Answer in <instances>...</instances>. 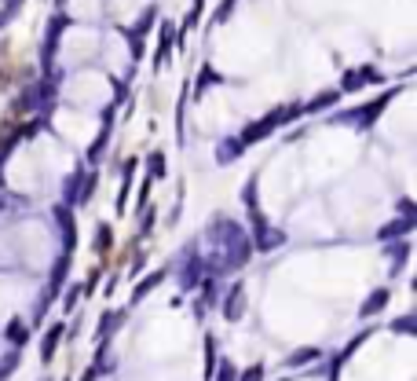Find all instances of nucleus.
Returning <instances> with one entry per match:
<instances>
[{
    "label": "nucleus",
    "instance_id": "obj_1",
    "mask_svg": "<svg viewBox=\"0 0 417 381\" xmlns=\"http://www.w3.org/2000/svg\"><path fill=\"white\" fill-rule=\"evenodd\" d=\"M205 242H209V253L201 257L205 264V275H227V271H238L253 260V242L249 235L242 231V224H234L227 217H216L212 224L205 228Z\"/></svg>",
    "mask_w": 417,
    "mask_h": 381
},
{
    "label": "nucleus",
    "instance_id": "obj_2",
    "mask_svg": "<svg viewBox=\"0 0 417 381\" xmlns=\"http://www.w3.org/2000/svg\"><path fill=\"white\" fill-rule=\"evenodd\" d=\"M395 95H399V88H388V92H384V95H377V99H373V103H366V107H362V110L340 114V121H351V125H359V129H370V125H373V121L381 118V110L388 107V103L395 99Z\"/></svg>",
    "mask_w": 417,
    "mask_h": 381
},
{
    "label": "nucleus",
    "instance_id": "obj_3",
    "mask_svg": "<svg viewBox=\"0 0 417 381\" xmlns=\"http://www.w3.org/2000/svg\"><path fill=\"white\" fill-rule=\"evenodd\" d=\"M184 253V260H179V286L184 290H194V286L201 282V275H205V264H201V253H198V242H190Z\"/></svg>",
    "mask_w": 417,
    "mask_h": 381
},
{
    "label": "nucleus",
    "instance_id": "obj_4",
    "mask_svg": "<svg viewBox=\"0 0 417 381\" xmlns=\"http://www.w3.org/2000/svg\"><path fill=\"white\" fill-rule=\"evenodd\" d=\"M278 125H286V110H271V114H264L260 121H253V125H245L242 129V136L238 140L245 143V147H253V143H260L264 136H271Z\"/></svg>",
    "mask_w": 417,
    "mask_h": 381
},
{
    "label": "nucleus",
    "instance_id": "obj_5",
    "mask_svg": "<svg viewBox=\"0 0 417 381\" xmlns=\"http://www.w3.org/2000/svg\"><path fill=\"white\" fill-rule=\"evenodd\" d=\"M55 224L62 235V253H73V246H77V224H73V213L66 206H55Z\"/></svg>",
    "mask_w": 417,
    "mask_h": 381
},
{
    "label": "nucleus",
    "instance_id": "obj_6",
    "mask_svg": "<svg viewBox=\"0 0 417 381\" xmlns=\"http://www.w3.org/2000/svg\"><path fill=\"white\" fill-rule=\"evenodd\" d=\"M70 26V19L66 15H55L48 23V37H45V70H51V59H55V48H59V37H62V29Z\"/></svg>",
    "mask_w": 417,
    "mask_h": 381
},
{
    "label": "nucleus",
    "instance_id": "obj_7",
    "mask_svg": "<svg viewBox=\"0 0 417 381\" xmlns=\"http://www.w3.org/2000/svg\"><path fill=\"white\" fill-rule=\"evenodd\" d=\"M242 312H245V286L234 282L231 293H227V301H223V319H227V323H238Z\"/></svg>",
    "mask_w": 417,
    "mask_h": 381
},
{
    "label": "nucleus",
    "instance_id": "obj_8",
    "mask_svg": "<svg viewBox=\"0 0 417 381\" xmlns=\"http://www.w3.org/2000/svg\"><path fill=\"white\" fill-rule=\"evenodd\" d=\"M286 242V235L278 228H271V224H264V228H256V242H253V253H271V249H278Z\"/></svg>",
    "mask_w": 417,
    "mask_h": 381
},
{
    "label": "nucleus",
    "instance_id": "obj_9",
    "mask_svg": "<svg viewBox=\"0 0 417 381\" xmlns=\"http://www.w3.org/2000/svg\"><path fill=\"white\" fill-rule=\"evenodd\" d=\"M70 275V253H59V260L51 264V279H48V297H59V290L66 286Z\"/></svg>",
    "mask_w": 417,
    "mask_h": 381
},
{
    "label": "nucleus",
    "instance_id": "obj_10",
    "mask_svg": "<svg viewBox=\"0 0 417 381\" xmlns=\"http://www.w3.org/2000/svg\"><path fill=\"white\" fill-rule=\"evenodd\" d=\"M388 301H392V290H388V286H377V290H373L370 297L362 301L359 315H362V319H373V315H377L381 308H388Z\"/></svg>",
    "mask_w": 417,
    "mask_h": 381
},
{
    "label": "nucleus",
    "instance_id": "obj_11",
    "mask_svg": "<svg viewBox=\"0 0 417 381\" xmlns=\"http://www.w3.org/2000/svg\"><path fill=\"white\" fill-rule=\"evenodd\" d=\"M414 228H417V213H403L399 220H392L388 228H381L377 235H381V242H392V238H399V235H410Z\"/></svg>",
    "mask_w": 417,
    "mask_h": 381
},
{
    "label": "nucleus",
    "instance_id": "obj_12",
    "mask_svg": "<svg viewBox=\"0 0 417 381\" xmlns=\"http://www.w3.org/2000/svg\"><path fill=\"white\" fill-rule=\"evenodd\" d=\"M366 81H381V77H377V70H373V66L348 70V73H344V81H340V92H355V88H362Z\"/></svg>",
    "mask_w": 417,
    "mask_h": 381
},
{
    "label": "nucleus",
    "instance_id": "obj_13",
    "mask_svg": "<svg viewBox=\"0 0 417 381\" xmlns=\"http://www.w3.org/2000/svg\"><path fill=\"white\" fill-rule=\"evenodd\" d=\"M110 118H114V110H106V114H103V132L95 136V143L88 147V162H92V165L99 162L103 151H106V143H110Z\"/></svg>",
    "mask_w": 417,
    "mask_h": 381
},
{
    "label": "nucleus",
    "instance_id": "obj_14",
    "mask_svg": "<svg viewBox=\"0 0 417 381\" xmlns=\"http://www.w3.org/2000/svg\"><path fill=\"white\" fill-rule=\"evenodd\" d=\"M340 103V88H329V92H318L312 103H304V114H323L329 107H337Z\"/></svg>",
    "mask_w": 417,
    "mask_h": 381
},
{
    "label": "nucleus",
    "instance_id": "obj_15",
    "mask_svg": "<svg viewBox=\"0 0 417 381\" xmlns=\"http://www.w3.org/2000/svg\"><path fill=\"white\" fill-rule=\"evenodd\" d=\"M238 154H245V143L238 140V136H231V140H223V143H220V151H216V162H220V165H231V162H234V158H238Z\"/></svg>",
    "mask_w": 417,
    "mask_h": 381
},
{
    "label": "nucleus",
    "instance_id": "obj_16",
    "mask_svg": "<svg viewBox=\"0 0 417 381\" xmlns=\"http://www.w3.org/2000/svg\"><path fill=\"white\" fill-rule=\"evenodd\" d=\"M59 341H62V323L51 326V330L45 334V341H40V359H45V363H51V356H55Z\"/></svg>",
    "mask_w": 417,
    "mask_h": 381
},
{
    "label": "nucleus",
    "instance_id": "obj_17",
    "mask_svg": "<svg viewBox=\"0 0 417 381\" xmlns=\"http://www.w3.org/2000/svg\"><path fill=\"white\" fill-rule=\"evenodd\" d=\"M162 279H165V271H151V275H147V279H143V282H139L136 290H132V304H139V301H143L147 293H151V290H154V286L162 282Z\"/></svg>",
    "mask_w": 417,
    "mask_h": 381
},
{
    "label": "nucleus",
    "instance_id": "obj_18",
    "mask_svg": "<svg viewBox=\"0 0 417 381\" xmlns=\"http://www.w3.org/2000/svg\"><path fill=\"white\" fill-rule=\"evenodd\" d=\"M4 337H8V341H12L15 348H23V345L29 341V330H26V323L12 319V323H8V330H4Z\"/></svg>",
    "mask_w": 417,
    "mask_h": 381
},
{
    "label": "nucleus",
    "instance_id": "obj_19",
    "mask_svg": "<svg viewBox=\"0 0 417 381\" xmlns=\"http://www.w3.org/2000/svg\"><path fill=\"white\" fill-rule=\"evenodd\" d=\"M168 51H173V26L165 23V29H162V48H157V56H154V66H165Z\"/></svg>",
    "mask_w": 417,
    "mask_h": 381
},
{
    "label": "nucleus",
    "instance_id": "obj_20",
    "mask_svg": "<svg viewBox=\"0 0 417 381\" xmlns=\"http://www.w3.org/2000/svg\"><path fill=\"white\" fill-rule=\"evenodd\" d=\"M223 77H220V73L216 70H212L209 66V62H205V66H201V73H198V84H194V95H201V92H205L209 88V84H220Z\"/></svg>",
    "mask_w": 417,
    "mask_h": 381
},
{
    "label": "nucleus",
    "instance_id": "obj_21",
    "mask_svg": "<svg viewBox=\"0 0 417 381\" xmlns=\"http://www.w3.org/2000/svg\"><path fill=\"white\" fill-rule=\"evenodd\" d=\"M81 169H77V173H70V180H66V184H62V202H77V190H81Z\"/></svg>",
    "mask_w": 417,
    "mask_h": 381
},
{
    "label": "nucleus",
    "instance_id": "obj_22",
    "mask_svg": "<svg viewBox=\"0 0 417 381\" xmlns=\"http://www.w3.org/2000/svg\"><path fill=\"white\" fill-rule=\"evenodd\" d=\"M216 363H220V352H216V337H205V381L212 378V370H216Z\"/></svg>",
    "mask_w": 417,
    "mask_h": 381
},
{
    "label": "nucleus",
    "instance_id": "obj_23",
    "mask_svg": "<svg viewBox=\"0 0 417 381\" xmlns=\"http://www.w3.org/2000/svg\"><path fill=\"white\" fill-rule=\"evenodd\" d=\"M132 176H136V162H125V184H121V195H117V213H125V202H128V187H132Z\"/></svg>",
    "mask_w": 417,
    "mask_h": 381
},
{
    "label": "nucleus",
    "instance_id": "obj_24",
    "mask_svg": "<svg viewBox=\"0 0 417 381\" xmlns=\"http://www.w3.org/2000/svg\"><path fill=\"white\" fill-rule=\"evenodd\" d=\"M121 323H125V312H110V315H103V323H99V337L106 341V337H110Z\"/></svg>",
    "mask_w": 417,
    "mask_h": 381
},
{
    "label": "nucleus",
    "instance_id": "obj_25",
    "mask_svg": "<svg viewBox=\"0 0 417 381\" xmlns=\"http://www.w3.org/2000/svg\"><path fill=\"white\" fill-rule=\"evenodd\" d=\"M384 253H392V271H399L403 264H406V253H410V246H406V242H395V246H388Z\"/></svg>",
    "mask_w": 417,
    "mask_h": 381
},
{
    "label": "nucleus",
    "instance_id": "obj_26",
    "mask_svg": "<svg viewBox=\"0 0 417 381\" xmlns=\"http://www.w3.org/2000/svg\"><path fill=\"white\" fill-rule=\"evenodd\" d=\"M154 19H157V12H154V8H147V12L139 15V23H136V29H132V34H128V37H143L147 29L154 26Z\"/></svg>",
    "mask_w": 417,
    "mask_h": 381
},
{
    "label": "nucleus",
    "instance_id": "obj_27",
    "mask_svg": "<svg viewBox=\"0 0 417 381\" xmlns=\"http://www.w3.org/2000/svg\"><path fill=\"white\" fill-rule=\"evenodd\" d=\"M234 378H238V374H234V363H227V359H220L209 381H234Z\"/></svg>",
    "mask_w": 417,
    "mask_h": 381
},
{
    "label": "nucleus",
    "instance_id": "obj_28",
    "mask_svg": "<svg viewBox=\"0 0 417 381\" xmlns=\"http://www.w3.org/2000/svg\"><path fill=\"white\" fill-rule=\"evenodd\" d=\"M92 190H95V176H81V190H77V206L92 202Z\"/></svg>",
    "mask_w": 417,
    "mask_h": 381
},
{
    "label": "nucleus",
    "instance_id": "obj_29",
    "mask_svg": "<svg viewBox=\"0 0 417 381\" xmlns=\"http://www.w3.org/2000/svg\"><path fill=\"white\" fill-rule=\"evenodd\" d=\"M147 165H151V176H154V180H165V154H162V151H154Z\"/></svg>",
    "mask_w": 417,
    "mask_h": 381
},
{
    "label": "nucleus",
    "instance_id": "obj_30",
    "mask_svg": "<svg viewBox=\"0 0 417 381\" xmlns=\"http://www.w3.org/2000/svg\"><path fill=\"white\" fill-rule=\"evenodd\" d=\"M18 367V348H15V352L12 356H4V359H0V381H4V378H12V370Z\"/></svg>",
    "mask_w": 417,
    "mask_h": 381
},
{
    "label": "nucleus",
    "instance_id": "obj_31",
    "mask_svg": "<svg viewBox=\"0 0 417 381\" xmlns=\"http://www.w3.org/2000/svg\"><path fill=\"white\" fill-rule=\"evenodd\" d=\"M315 356H318L315 348H304V352H293L290 359H286V367H301V363H312Z\"/></svg>",
    "mask_w": 417,
    "mask_h": 381
},
{
    "label": "nucleus",
    "instance_id": "obj_32",
    "mask_svg": "<svg viewBox=\"0 0 417 381\" xmlns=\"http://www.w3.org/2000/svg\"><path fill=\"white\" fill-rule=\"evenodd\" d=\"M201 8H205V0H194V8H190V15L184 19V34H187V29H194V26H198V19H201Z\"/></svg>",
    "mask_w": 417,
    "mask_h": 381
},
{
    "label": "nucleus",
    "instance_id": "obj_33",
    "mask_svg": "<svg viewBox=\"0 0 417 381\" xmlns=\"http://www.w3.org/2000/svg\"><path fill=\"white\" fill-rule=\"evenodd\" d=\"M264 363H253L249 370H245V374H238V378H234V381H264Z\"/></svg>",
    "mask_w": 417,
    "mask_h": 381
},
{
    "label": "nucleus",
    "instance_id": "obj_34",
    "mask_svg": "<svg viewBox=\"0 0 417 381\" xmlns=\"http://www.w3.org/2000/svg\"><path fill=\"white\" fill-rule=\"evenodd\" d=\"M242 202L249 209H256V176H249V184H245V190H242Z\"/></svg>",
    "mask_w": 417,
    "mask_h": 381
},
{
    "label": "nucleus",
    "instance_id": "obj_35",
    "mask_svg": "<svg viewBox=\"0 0 417 381\" xmlns=\"http://www.w3.org/2000/svg\"><path fill=\"white\" fill-rule=\"evenodd\" d=\"M392 330H395V334H414V315H403V319H395Z\"/></svg>",
    "mask_w": 417,
    "mask_h": 381
},
{
    "label": "nucleus",
    "instance_id": "obj_36",
    "mask_svg": "<svg viewBox=\"0 0 417 381\" xmlns=\"http://www.w3.org/2000/svg\"><path fill=\"white\" fill-rule=\"evenodd\" d=\"M234 4H238V0H223V4L216 8V15H212V23H227V15H231Z\"/></svg>",
    "mask_w": 417,
    "mask_h": 381
},
{
    "label": "nucleus",
    "instance_id": "obj_37",
    "mask_svg": "<svg viewBox=\"0 0 417 381\" xmlns=\"http://www.w3.org/2000/svg\"><path fill=\"white\" fill-rule=\"evenodd\" d=\"M77 297H81V290H70L66 297H62V312H70L73 304H77Z\"/></svg>",
    "mask_w": 417,
    "mask_h": 381
},
{
    "label": "nucleus",
    "instance_id": "obj_38",
    "mask_svg": "<svg viewBox=\"0 0 417 381\" xmlns=\"http://www.w3.org/2000/svg\"><path fill=\"white\" fill-rule=\"evenodd\" d=\"M99 374H103V370H99V367H92V370H88V374H84L81 381H95V378H99Z\"/></svg>",
    "mask_w": 417,
    "mask_h": 381
},
{
    "label": "nucleus",
    "instance_id": "obj_39",
    "mask_svg": "<svg viewBox=\"0 0 417 381\" xmlns=\"http://www.w3.org/2000/svg\"><path fill=\"white\" fill-rule=\"evenodd\" d=\"M59 4H62V0H59Z\"/></svg>",
    "mask_w": 417,
    "mask_h": 381
}]
</instances>
